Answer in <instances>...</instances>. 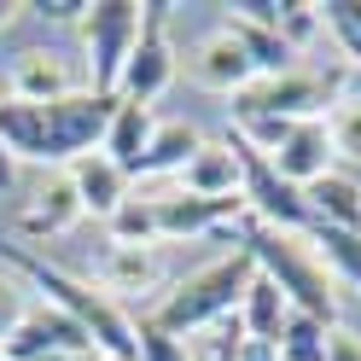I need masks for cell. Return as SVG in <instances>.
<instances>
[{
    "label": "cell",
    "mask_w": 361,
    "mask_h": 361,
    "mask_svg": "<svg viewBox=\"0 0 361 361\" xmlns=\"http://www.w3.org/2000/svg\"><path fill=\"white\" fill-rule=\"evenodd\" d=\"M157 204V239H198V233H233L245 216V198H192V192H169L152 198Z\"/></svg>",
    "instance_id": "obj_9"
},
{
    "label": "cell",
    "mask_w": 361,
    "mask_h": 361,
    "mask_svg": "<svg viewBox=\"0 0 361 361\" xmlns=\"http://www.w3.org/2000/svg\"><path fill=\"white\" fill-rule=\"evenodd\" d=\"M187 76L198 82V87H210V94H245V87L257 82V71H251V59L239 53V41L228 35V30H216L204 47H198L192 59H187Z\"/></svg>",
    "instance_id": "obj_10"
},
{
    "label": "cell",
    "mask_w": 361,
    "mask_h": 361,
    "mask_svg": "<svg viewBox=\"0 0 361 361\" xmlns=\"http://www.w3.org/2000/svg\"><path fill=\"white\" fill-rule=\"evenodd\" d=\"M233 361H280V344H268V338H245V332H239Z\"/></svg>",
    "instance_id": "obj_29"
},
{
    "label": "cell",
    "mask_w": 361,
    "mask_h": 361,
    "mask_svg": "<svg viewBox=\"0 0 361 361\" xmlns=\"http://www.w3.org/2000/svg\"><path fill=\"white\" fill-rule=\"evenodd\" d=\"M164 280V262H157L152 245H111L105 262H99V286L105 291H128V298H140Z\"/></svg>",
    "instance_id": "obj_18"
},
{
    "label": "cell",
    "mask_w": 361,
    "mask_h": 361,
    "mask_svg": "<svg viewBox=\"0 0 361 361\" xmlns=\"http://www.w3.org/2000/svg\"><path fill=\"white\" fill-rule=\"evenodd\" d=\"M239 245L257 257V268L286 291V303L298 314L338 326V280L326 274V262L314 257V245H303V233H280V228H262V221H239Z\"/></svg>",
    "instance_id": "obj_3"
},
{
    "label": "cell",
    "mask_w": 361,
    "mask_h": 361,
    "mask_svg": "<svg viewBox=\"0 0 361 361\" xmlns=\"http://www.w3.org/2000/svg\"><path fill=\"white\" fill-rule=\"evenodd\" d=\"M251 280H257V257L239 245L233 257H221L210 268H198V274H187L164 303L146 314V321L157 332H169V338L187 344L192 332H204L216 321H228V314H239V298H245V286H251Z\"/></svg>",
    "instance_id": "obj_4"
},
{
    "label": "cell",
    "mask_w": 361,
    "mask_h": 361,
    "mask_svg": "<svg viewBox=\"0 0 361 361\" xmlns=\"http://www.w3.org/2000/svg\"><path fill=\"white\" fill-rule=\"evenodd\" d=\"M198 146H204V140H198L192 123H157V134H152V146H146V157H140L134 175H180L192 164Z\"/></svg>",
    "instance_id": "obj_21"
},
{
    "label": "cell",
    "mask_w": 361,
    "mask_h": 361,
    "mask_svg": "<svg viewBox=\"0 0 361 361\" xmlns=\"http://www.w3.org/2000/svg\"><path fill=\"white\" fill-rule=\"evenodd\" d=\"M180 192H192V198H239V157L228 152V140L192 152V164L180 169Z\"/></svg>",
    "instance_id": "obj_17"
},
{
    "label": "cell",
    "mask_w": 361,
    "mask_h": 361,
    "mask_svg": "<svg viewBox=\"0 0 361 361\" xmlns=\"http://www.w3.org/2000/svg\"><path fill=\"white\" fill-rule=\"evenodd\" d=\"M134 338H140V361H192V355H187V344H180V338H169V332H157L152 321H134Z\"/></svg>",
    "instance_id": "obj_27"
},
{
    "label": "cell",
    "mask_w": 361,
    "mask_h": 361,
    "mask_svg": "<svg viewBox=\"0 0 361 361\" xmlns=\"http://www.w3.org/2000/svg\"><path fill=\"white\" fill-rule=\"evenodd\" d=\"M303 204H309V228H344V233H361V180L355 175H338L326 169L321 180L303 187Z\"/></svg>",
    "instance_id": "obj_13"
},
{
    "label": "cell",
    "mask_w": 361,
    "mask_h": 361,
    "mask_svg": "<svg viewBox=\"0 0 361 361\" xmlns=\"http://www.w3.org/2000/svg\"><path fill=\"white\" fill-rule=\"evenodd\" d=\"M24 321V303H18V291L12 286H0V344H6V332Z\"/></svg>",
    "instance_id": "obj_31"
},
{
    "label": "cell",
    "mask_w": 361,
    "mask_h": 361,
    "mask_svg": "<svg viewBox=\"0 0 361 361\" xmlns=\"http://www.w3.org/2000/svg\"><path fill=\"white\" fill-rule=\"evenodd\" d=\"M286 321H291L286 291H280V286L257 268V280L245 286V298H239V332H245V338H268V344H280Z\"/></svg>",
    "instance_id": "obj_16"
},
{
    "label": "cell",
    "mask_w": 361,
    "mask_h": 361,
    "mask_svg": "<svg viewBox=\"0 0 361 361\" xmlns=\"http://www.w3.org/2000/svg\"><path fill=\"white\" fill-rule=\"evenodd\" d=\"M326 361H361V338L344 332V326H332V344H326Z\"/></svg>",
    "instance_id": "obj_30"
},
{
    "label": "cell",
    "mask_w": 361,
    "mask_h": 361,
    "mask_svg": "<svg viewBox=\"0 0 361 361\" xmlns=\"http://www.w3.org/2000/svg\"><path fill=\"white\" fill-rule=\"evenodd\" d=\"M12 180H18V157H12L6 146H0V198L12 192Z\"/></svg>",
    "instance_id": "obj_32"
},
{
    "label": "cell",
    "mask_w": 361,
    "mask_h": 361,
    "mask_svg": "<svg viewBox=\"0 0 361 361\" xmlns=\"http://www.w3.org/2000/svg\"><path fill=\"white\" fill-rule=\"evenodd\" d=\"M64 94H82V82L64 71L59 53H18L12 59V76H6V99H64Z\"/></svg>",
    "instance_id": "obj_14"
},
{
    "label": "cell",
    "mask_w": 361,
    "mask_h": 361,
    "mask_svg": "<svg viewBox=\"0 0 361 361\" xmlns=\"http://www.w3.org/2000/svg\"><path fill=\"white\" fill-rule=\"evenodd\" d=\"M24 12H41V18H53V24H82V0H35V6H24Z\"/></svg>",
    "instance_id": "obj_28"
},
{
    "label": "cell",
    "mask_w": 361,
    "mask_h": 361,
    "mask_svg": "<svg viewBox=\"0 0 361 361\" xmlns=\"http://www.w3.org/2000/svg\"><path fill=\"white\" fill-rule=\"evenodd\" d=\"M71 187H76V204H82V216H117L123 204H128V175L111 164L105 152H87V157H76L71 164Z\"/></svg>",
    "instance_id": "obj_12"
},
{
    "label": "cell",
    "mask_w": 361,
    "mask_h": 361,
    "mask_svg": "<svg viewBox=\"0 0 361 361\" xmlns=\"http://www.w3.org/2000/svg\"><path fill=\"white\" fill-rule=\"evenodd\" d=\"M344 6H350V18H355V24H361V0H344Z\"/></svg>",
    "instance_id": "obj_35"
},
{
    "label": "cell",
    "mask_w": 361,
    "mask_h": 361,
    "mask_svg": "<svg viewBox=\"0 0 361 361\" xmlns=\"http://www.w3.org/2000/svg\"><path fill=\"white\" fill-rule=\"evenodd\" d=\"M152 134H157L152 105H128V99H117V111H111V128H105L99 152H105L111 164H117V169L134 180V169H140V157H146V146H152Z\"/></svg>",
    "instance_id": "obj_15"
},
{
    "label": "cell",
    "mask_w": 361,
    "mask_h": 361,
    "mask_svg": "<svg viewBox=\"0 0 361 361\" xmlns=\"http://www.w3.org/2000/svg\"><path fill=\"white\" fill-rule=\"evenodd\" d=\"M169 82H175L169 6H164V0H146V6H140V41H134V53H128V64H123L117 99H128V105H152Z\"/></svg>",
    "instance_id": "obj_7"
},
{
    "label": "cell",
    "mask_w": 361,
    "mask_h": 361,
    "mask_svg": "<svg viewBox=\"0 0 361 361\" xmlns=\"http://www.w3.org/2000/svg\"><path fill=\"white\" fill-rule=\"evenodd\" d=\"M53 361H111V355H99V350H76V355H53Z\"/></svg>",
    "instance_id": "obj_33"
},
{
    "label": "cell",
    "mask_w": 361,
    "mask_h": 361,
    "mask_svg": "<svg viewBox=\"0 0 361 361\" xmlns=\"http://www.w3.org/2000/svg\"><path fill=\"white\" fill-rule=\"evenodd\" d=\"M111 239L117 245H157V204L152 198H128V204L111 216Z\"/></svg>",
    "instance_id": "obj_25"
},
{
    "label": "cell",
    "mask_w": 361,
    "mask_h": 361,
    "mask_svg": "<svg viewBox=\"0 0 361 361\" xmlns=\"http://www.w3.org/2000/svg\"><path fill=\"white\" fill-rule=\"evenodd\" d=\"M326 344H332V326L291 309V321L280 332V361H326Z\"/></svg>",
    "instance_id": "obj_23"
},
{
    "label": "cell",
    "mask_w": 361,
    "mask_h": 361,
    "mask_svg": "<svg viewBox=\"0 0 361 361\" xmlns=\"http://www.w3.org/2000/svg\"><path fill=\"white\" fill-rule=\"evenodd\" d=\"M268 164H274V175L280 180H291V187H309V180H321L326 169H332V140H326V123L321 117H309V123H298L286 134V146L268 157Z\"/></svg>",
    "instance_id": "obj_11"
},
{
    "label": "cell",
    "mask_w": 361,
    "mask_h": 361,
    "mask_svg": "<svg viewBox=\"0 0 361 361\" xmlns=\"http://www.w3.org/2000/svg\"><path fill=\"white\" fill-rule=\"evenodd\" d=\"M338 99V76L326 71H286V76H257L245 94H233V117H286L309 123L326 117V105Z\"/></svg>",
    "instance_id": "obj_6"
},
{
    "label": "cell",
    "mask_w": 361,
    "mask_h": 361,
    "mask_svg": "<svg viewBox=\"0 0 361 361\" xmlns=\"http://www.w3.org/2000/svg\"><path fill=\"white\" fill-rule=\"evenodd\" d=\"M221 12H228V6H221ZM221 30L239 41V53L251 59L257 76H286V71H298V53L280 41V30H262V24H251V18H239V12H228V24H221Z\"/></svg>",
    "instance_id": "obj_19"
},
{
    "label": "cell",
    "mask_w": 361,
    "mask_h": 361,
    "mask_svg": "<svg viewBox=\"0 0 361 361\" xmlns=\"http://www.w3.org/2000/svg\"><path fill=\"white\" fill-rule=\"evenodd\" d=\"M303 239L314 245V257L326 262V274H332V280H344V286H355V291H361V233L321 228V221H314Z\"/></svg>",
    "instance_id": "obj_22"
},
{
    "label": "cell",
    "mask_w": 361,
    "mask_h": 361,
    "mask_svg": "<svg viewBox=\"0 0 361 361\" xmlns=\"http://www.w3.org/2000/svg\"><path fill=\"white\" fill-rule=\"evenodd\" d=\"M326 24H321V6H303V0H280V41L291 53L298 47H309L314 35H321Z\"/></svg>",
    "instance_id": "obj_26"
},
{
    "label": "cell",
    "mask_w": 361,
    "mask_h": 361,
    "mask_svg": "<svg viewBox=\"0 0 361 361\" xmlns=\"http://www.w3.org/2000/svg\"><path fill=\"white\" fill-rule=\"evenodd\" d=\"M76 350H94V338H87L71 314H59L53 303H35V309H24V321L6 332L0 361H53V355H76Z\"/></svg>",
    "instance_id": "obj_8"
},
{
    "label": "cell",
    "mask_w": 361,
    "mask_h": 361,
    "mask_svg": "<svg viewBox=\"0 0 361 361\" xmlns=\"http://www.w3.org/2000/svg\"><path fill=\"white\" fill-rule=\"evenodd\" d=\"M111 111L117 99L111 94H64V99H0V146L12 157H30V164H76V157L99 152Z\"/></svg>",
    "instance_id": "obj_1"
},
{
    "label": "cell",
    "mask_w": 361,
    "mask_h": 361,
    "mask_svg": "<svg viewBox=\"0 0 361 361\" xmlns=\"http://www.w3.org/2000/svg\"><path fill=\"white\" fill-rule=\"evenodd\" d=\"M76 30L87 41V87L117 99L123 64L134 53V41H140V6H134V0H94Z\"/></svg>",
    "instance_id": "obj_5"
},
{
    "label": "cell",
    "mask_w": 361,
    "mask_h": 361,
    "mask_svg": "<svg viewBox=\"0 0 361 361\" xmlns=\"http://www.w3.org/2000/svg\"><path fill=\"white\" fill-rule=\"evenodd\" d=\"M0 262L6 268H18L35 291H47V303L59 309V314H71V321L94 338V350L99 355H111V361H140V338H134V321L105 298V291H94V286H82L76 274H64V268H53L47 257H35V251H24V245H12V239H0Z\"/></svg>",
    "instance_id": "obj_2"
},
{
    "label": "cell",
    "mask_w": 361,
    "mask_h": 361,
    "mask_svg": "<svg viewBox=\"0 0 361 361\" xmlns=\"http://www.w3.org/2000/svg\"><path fill=\"white\" fill-rule=\"evenodd\" d=\"M18 12H24V6H18V0H0V24H12Z\"/></svg>",
    "instance_id": "obj_34"
},
{
    "label": "cell",
    "mask_w": 361,
    "mask_h": 361,
    "mask_svg": "<svg viewBox=\"0 0 361 361\" xmlns=\"http://www.w3.org/2000/svg\"><path fill=\"white\" fill-rule=\"evenodd\" d=\"M76 216H82L76 187H71V175H59V180H47V187L35 192V204L18 216V233H30V239H53V233L71 228Z\"/></svg>",
    "instance_id": "obj_20"
},
{
    "label": "cell",
    "mask_w": 361,
    "mask_h": 361,
    "mask_svg": "<svg viewBox=\"0 0 361 361\" xmlns=\"http://www.w3.org/2000/svg\"><path fill=\"white\" fill-rule=\"evenodd\" d=\"M321 123H326L332 157H350V164H361V99H332Z\"/></svg>",
    "instance_id": "obj_24"
},
{
    "label": "cell",
    "mask_w": 361,
    "mask_h": 361,
    "mask_svg": "<svg viewBox=\"0 0 361 361\" xmlns=\"http://www.w3.org/2000/svg\"><path fill=\"white\" fill-rule=\"evenodd\" d=\"M0 286H6V280H0Z\"/></svg>",
    "instance_id": "obj_36"
}]
</instances>
